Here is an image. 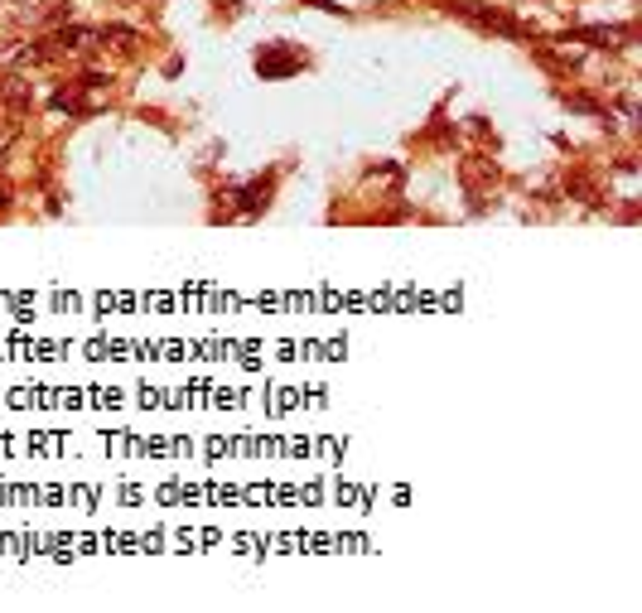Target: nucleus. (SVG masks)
Returning <instances> with one entry per match:
<instances>
[{"label":"nucleus","instance_id":"nucleus-1","mask_svg":"<svg viewBox=\"0 0 642 613\" xmlns=\"http://www.w3.org/2000/svg\"><path fill=\"white\" fill-rule=\"evenodd\" d=\"M58 49H63V54H92V49H97V44H102V34H97V29H58V39H54Z\"/></svg>","mask_w":642,"mask_h":613},{"label":"nucleus","instance_id":"nucleus-2","mask_svg":"<svg viewBox=\"0 0 642 613\" xmlns=\"http://www.w3.org/2000/svg\"><path fill=\"white\" fill-rule=\"evenodd\" d=\"M0 97H5V102H10V107H25V102H29V92H25V78H5V83H0Z\"/></svg>","mask_w":642,"mask_h":613}]
</instances>
